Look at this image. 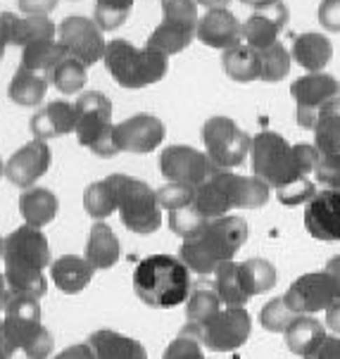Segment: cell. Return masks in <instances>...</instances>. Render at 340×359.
Wrapping results in <instances>:
<instances>
[{"instance_id": "1", "label": "cell", "mask_w": 340, "mask_h": 359, "mask_svg": "<svg viewBox=\"0 0 340 359\" xmlns=\"http://www.w3.org/2000/svg\"><path fill=\"white\" fill-rule=\"evenodd\" d=\"M319 150L305 143H288L276 131H259L252 136L250 164L257 179H262L281 205H307L317 196L312 181L319 164Z\"/></svg>"}, {"instance_id": "2", "label": "cell", "mask_w": 340, "mask_h": 359, "mask_svg": "<svg viewBox=\"0 0 340 359\" xmlns=\"http://www.w3.org/2000/svg\"><path fill=\"white\" fill-rule=\"evenodd\" d=\"M3 262V273L12 295L39 297V300L46 295L48 281L43 276V269L53 264V259L43 231L24 224V226L12 231L10 236H5Z\"/></svg>"}, {"instance_id": "3", "label": "cell", "mask_w": 340, "mask_h": 359, "mask_svg": "<svg viewBox=\"0 0 340 359\" xmlns=\"http://www.w3.org/2000/svg\"><path fill=\"white\" fill-rule=\"evenodd\" d=\"M247 222L236 215L210 219L208 226L193 238H186L179 250V259L198 276H215L219 264L231 262L247 241Z\"/></svg>"}, {"instance_id": "4", "label": "cell", "mask_w": 340, "mask_h": 359, "mask_svg": "<svg viewBox=\"0 0 340 359\" xmlns=\"http://www.w3.org/2000/svg\"><path fill=\"white\" fill-rule=\"evenodd\" d=\"M271 188L257 176H240L226 169H215L205 184L196 188L193 207L205 219H219L231 210H257L269 203Z\"/></svg>"}, {"instance_id": "5", "label": "cell", "mask_w": 340, "mask_h": 359, "mask_svg": "<svg viewBox=\"0 0 340 359\" xmlns=\"http://www.w3.org/2000/svg\"><path fill=\"white\" fill-rule=\"evenodd\" d=\"M133 293L148 307H179L191 295V271L179 257L150 255L138 262L133 269Z\"/></svg>"}, {"instance_id": "6", "label": "cell", "mask_w": 340, "mask_h": 359, "mask_svg": "<svg viewBox=\"0 0 340 359\" xmlns=\"http://www.w3.org/2000/svg\"><path fill=\"white\" fill-rule=\"evenodd\" d=\"M169 57L153 48H136L124 39H114L105 50V69L121 88H145L162 81L169 69Z\"/></svg>"}, {"instance_id": "7", "label": "cell", "mask_w": 340, "mask_h": 359, "mask_svg": "<svg viewBox=\"0 0 340 359\" xmlns=\"http://www.w3.org/2000/svg\"><path fill=\"white\" fill-rule=\"evenodd\" d=\"M117 184L119 217L121 224L133 233H155L162 226V207L157 203V191H153L145 181L133 179L126 174H112Z\"/></svg>"}, {"instance_id": "8", "label": "cell", "mask_w": 340, "mask_h": 359, "mask_svg": "<svg viewBox=\"0 0 340 359\" xmlns=\"http://www.w3.org/2000/svg\"><path fill=\"white\" fill-rule=\"evenodd\" d=\"M203 143L212 167L231 172L250 157L252 136H247L231 117L217 114L203 124Z\"/></svg>"}, {"instance_id": "9", "label": "cell", "mask_w": 340, "mask_h": 359, "mask_svg": "<svg viewBox=\"0 0 340 359\" xmlns=\"http://www.w3.org/2000/svg\"><path fill=\"white\" fill-rule=\"evenodd\" d=\"M198 3L196 0H162V24L150 34L148 48L165 57L186 50L198 32Z\"/></svg>"}, {"instance_id": "10", "label": "cell", "mask_w": 340, "mask_h": 359, "mask_svg": "<svg viewBox=\"0 0 340 359\" xmlns=\"http://www.w3.org/2000/svg\"><path fill=\"white\" fill-rule=\"evenodd\" d=\"M252 331L250 314L245 307H222L208 324L203 326H186L184 336L196 338L203 348L212 352H231L247 343Z\"/></svg>"}, {"instance_id": "11", "label": "cell", "mask_w": 340, "mask_h": 359, "mask_svg": "<svg viewBox=\"0 0 340 359\" xmlns=\"http://www.w3.org/2000/svg\"><path fill=\"white\" fill-rule=\"evenodd\" d=\"M57 41L64 46L67 55L79 60L83 67L100 62L107 50V41L95 20H88V17L81 15L67 17V20L60 22Z\"/></svg>"}, {"instance_id": "12", "label": "cell", "mask_w": 340, "mask_h": 359, "mask_svg": "<svg viewBox=\"0 0 340 359\" xmlns=\"http://www.w3.org/2000/svg\"><path fill=\"white\" fill-rule=\"evenodd\" d=\"M338 93H340V83L336 81V76L326 74V72H317V74H305L295 79L293 86H290V95L295 100L297 124L302 129L312 131L314 124H317L319 109L329 100L338 98Z\"/></svg>"}, {"instance_id": "13", "label": "cell", "mask_w": 340, "mask_h": 359, "mask_svg": "<svg viewBox=\"0 0 340 359\" xmlns=\"http://www.w3.org/2000/svg\"><path fill=\"white\" fill-rule=\"evenodd\" d=\"M3 328L10 345L15 350H27L41 333L46 331L41 321V302L39 297L27 295H12L5 302L3 309Z\"/></svg>"}, {"instance_id": "14", "label": "cell", "mask_w": 340, "mask_h": 359, "mask_svg": "<svg viewBox=\"0 0 340 359\" xmlns=\"http://www.w3.org/2000/svg\"><path fill=\"white\" fill-rule=\"evenodd\" d=\"M283 297L295 314L309 316L317 312H326L338 300V290L326 271H309L302 273L300 278H295Z\"/></svg>"}, {"instance_id": "15", "label": "cell", "mask_w": 340, "mask_h": 359, "mask_svg": "<svg viewBox=\"0 0 340 359\" xmlns=\"http://www.w3.org/2000/svg\"><path fill=\"white\" fill-rule=\"evenodd\" d=\"M160 172L172 184H186L198 188L215 172L210 157L191 145H169L160 155Z\"/></svg>"}, {"instance_id": "16", "label": "cell", "mask_w": 340, "mask_h": 359, "mask_svg": "<svg viewBox=\"0 0 340 359\" xmlns=\"http://www.w3.org/2000/svg\"><path fill=\"white\" fill-rule=\"evenodd\" d=\"M76 141L83 148H93L95 141L112 126V100L100 90H88L74 102Z\"/></svg>"}, {"instance_id": "17", "label": "cell", "mask_w": 340, "mask_h": 359, "mask_svg": "<svg viewBox=\"0 0 340 359\" xmlns=\"http://www.w3.org/2000/svg\"><path fill=\"white\" fill-rule=\"evenodd\" d=\"M50 160H53V153H50V145L46 141H29L27 145H22L15 155L5 162V176L12 186L17 188H34L36 181L43 176L48 169H50Z\"/></svg>"}, {"instance_id": "18", "label": "cell", "mask_w": 340, "mask_h": 359, "mask_svg": "<svg viewBox=\"0 0 340 359\" xmlns=\"http://www.w3.org/2000/svg\"><path fill=\"white\" fill-rule=\"evenodd\" d=\"M305 229L317 241H340V191H317L305 205Z\"/></svg>"}, {"instance_id": "19", "label": "cell", "mask_w": 340, "mask_h": 359, "mask_svg": "<svg viewBox=\"0 0 340 359\" xmlns=\"http://www.w3.org/2000/svg\"><path fill=\"white\" fill-rule=\"evenodd\" d=\"M165 124L155 114H133L117 124V138L121 145V153H153L165 141Z\"/></svg>"}, {"instance_id": "20", "label": "cell", "mask_w": 340, "mask_h": 359, "mask_svg": "<svg viewBox=\"0 0 340 359\" xmlns=\"http://www.w3.org/2000/svg\"><path fill=\"white\" fill-rule=\"evenodd\" d=\"M288 24V5L278 0L269 10L252 12L245 22H243V41L250 46L252 50L262 53L266 48L278 43V36Z\"/></svg>"}, {"instance_id": "21", "label": "cell", "mask_w": 340, "mask_h": 359, "mask_svg": "<svg viewBox=\"0 0 340 359\" xmlns=\"http://www.w3.org/2000/svg\"><path fill=\"white\" fill-rule=\"evenodd\" d=\"M196 36L200 39V43L210 48H219L224 53L229 48L243 43V22H238V17L229 8L208 10L200 17Z\"/></svg>"}, {"instance_id": "22", "label": "cell", "mask_w": 340, "mask_h": 359, "mask_svg": "<svg viewBox=\"0 0 340 359\" xmlns=\"http://www.w3.org/2000/svg\"><path fill=\"white\" fill-rule=\"evenodd\" d=\"M29 129H32L34 138H39V141H50V138L74 133L76 129L74 102H67V100L48 102L41 109H36V114L29 121Z\"/></svg>"}, {"instance_id": "23", "label": "cell", "mask_w": 340, "mask_h": 359, "mask_svg": "<svg viewBox=\"0 0 340 359\" xmlns=\"http://www.w3.org/2000/svg\"><path fill=\"white\" fill-rule=\"evenodd\" d=\"M88 348L93 350L95 359H148L145 348L136 338L124 336L112 328H100L90 333Z\"/></svg>"}, {"instance_id": "24", "label": "cell", "mask_w": 340, "mask_h": 359, "mask_svg": "<svg viewBox=\"0 0 340 359\" xmlns=\"http://www.w3.org/2000/svg\"><path fill=\"white\" fill-rule=\"evenodd\" d=\"M83 257L88 259V264L93 266L95 271H105L112 269L114 264L121 257V245L117 233L102 222H95L90 226L88 241H86V255Z\"/></svg>"}, {"instance_id": "25", "label": "cell", "mask_w": 340, "mask_h": 359, "mask_svg": "<svg viewBox=\"0 0 340 359\" xmlns=\"http://www.w3.org/2000/svg\"><path fill=\"white\" fill-rule=\"evenodd\" d=\"M50 278L62 293H81L86 285L93 281L95 269L88 264L86 257H76V255H62L53 262L50 266Z\"/></svg>"}, {"instance_id": "26", "label": "cell", "mask_w": 340, "mask_h": 359, "mask_svg": "<svg viewBox=\"0 0 340 359\" xmlns=\"http://www.w3.org/2000/svg\"><path fill=\"white\" fill-rule=\"evenodd\" d=\"M290 55H293V62L300 65L302 69H307V74H317V72H324V67L331 62L333 46L324 34L307 32L293 41Z\"/></svg>"}, {"instance_id": "27", "label": "cell", "mask_w": 340, "mask_h": 359, "mask_svg": "<svg viewBox=\"0 0 340 359\" xmlns=\"http://www.w3.org/2000/svg\"><path fill=\"white\" fill-rule=\"evenodd\" d=\"M5 22H8L10 46L27 48L29 43H36V41H53L57 36V27L50 17H17L12 12H5Z\"/></svg>"}, {"instance_id": "28", "label": "cell", "mask_w": 340, "mask_h": 359, "mask_svg": "<svg viewBox=\"0 0 340 359\" xmlns=\"http://www.w3.org/2000/svg\"><path fill=\"white\" fill-rule=\"evenodd\" d=\"M60 212V200L53 191L48 188H27L20 196V215L24 219V224L34 229H43Z\"/></svg>"}, {"instance_id": "29", "label": "cell", "mask_w": 340, "mask_h": 359, "mask_svg": "<svg viewBox=\"0 0 340 359\" xmlns=\"http://www.w3.org/2000/svg\"><path fill=\"white\" fill-rule=\"evenodd\" d=\"M222 69H224V74L238 83H250V81L262 79L259 53L252 50V48L245 43L233 46L222 53Z\"/></svg>"}, {"instance_id": "30", "label": "cell", "mask_w": 340, "mask_h": 359, "mask_svg": "<svg viewBox=\"0 0 340 359\" xmlns=\"http://www.w3.org/2000/svg\"><path fill=\"white\" fill-rule=\"evenodd\" d=\"M326 336H329L326 326L321 324L319 319L302 314V316H297L293 324L288 326V331H285V345H288V350L293 352V355L307 357L319 348V343Z\"/></svg>"}, {"instance_id": "31", "label": "cell", "mask_w": 340, "mask_h": 359, "mask_svg": "<svg viewBox=\"0 0 340 359\" xmlns=\"http://www.w3.org/2000/svg\"><path fill=\"white\" fill-rule=\"evenodd\" d=\"M215 290L219 295L224 307H245L250 295L245 290L240 276V262L231 259L219 264V269L215 271Z\"/></svg>"}, {"instance_id": "32", "label": "cell", "mask_w": 340, "mask_h": 359, "mask_svg": "<svg viewBox=\"0 0 340 359\" xmlns=\"http://www.w3.org/2000/svg\"><path fill=\"white\" fill-rule=\"evenodd\" d=\"M64 57H69L64 50V46L60 41H36L29 43L27 48H22V69L36 72V74H50L55 67L62 62Z\"/></svg>"}, {"instance_id": "33", "label": "cell", "mask_w": 340, "mask_h": 359, "mask_svg": "<svg viewBox=\"0 0 340 359\" xmlns=\"http://www.w3.org/2000/svg\"><path fill=\"white\" fill-rule=\"evenodd\" d=\"M314 148L319 155H329L340 148V95L326 102L317 114L314 124Z\"/></svg>"}, {"instance_id": "34", "label": "cell", "mask_w": 340, "mask_h": 359, "mask_svg": "<svg viewBox=\"0 0 340 359\" xmlns=\"http://www.w3.org/2000/svg\"><path fill=\"white\" fill-rule=\"evenodd\" d=\"M48 83L50 81H48L46 74H36V72L22 69L20 67L10 81L8 95L12 102H17V105H22V107H36L43 102Z\"/></svg>"}, {"instance_id": "35", "label": "cell", "mask_w": 340, "mask_h": 359, "mask_svg": "<svg viewBox=\"0 0 340 359\" xmlns=\"http://www.w3.org/2000/svg\"><path fill=\"white\" fill-rule=\"evenodd\" d=\"M117 207H119V198H117L114 176L95 181V184H90L86 191H83V210L88 212V217L107 219L112 212H117Z\"/></svg>"}, {"instance_id": "36", "label": "cell", "mask_w": 340, "mask_h": 359, "mask_svg": "<svg viewBox=\"0 0 340 359\" xmlns=\"http://www.w3.org/2000/svg\"><path fill=\"white\" fill-rule=\"evenodd\" d=\"M224 305L215 288H196L186 300V326H203Z\"/></svg>"}, {"instance_id": "37", "label": "cell", "mask_w": 340, "mask_h": 359, "mask_svg": "<svg viewBox=\"0 0 340 359\" xmlns=\"http://www.w3.org/2000/svg\"><path fill=\"white\" fill-rule=\"evenodd\" d=\"M240 276H243V283H245V290H247V295H250V300L254 295L266 293V290H271L276 285L274 264L259 257L240 262Z\"/></svg>"}, {"instance_id": "38", "label": "cell", "mask_w": 340, "mask_h": 359, "mask_svg": "<svg viewBox=\"0 0 340 359\" xmlns=\"http://www.w3.org/2000/svg\"><path fill=\"white\" fill-rule=\"evenodd\" d=\"M48 81H50L60 93L74 95L86 86V81H88L86 67L74 57H64L62 62H60L55 69L48 74Z\"/></svg>"}, {"instance_id": "39", "label": "cell", "mask_w": 340, "mask_h": 359, "mask_svg": "<svg viewBox=\"0 0 340 359\" xmlns=\"http://www.w3.org/2000/svg\"><path fill=\"white\" fill-rule=\"evenodd\" d=\"M259 62H262V81L276 83L283 81L290 74V65H293V55L283 48V43H274L271 48L259 53Z\"/></svg>"}, {"instance_id": "40", "label": "cell", "mask_w": 340, "mask_h": 359, "mask_svg": "<svg viewBox=\"0 0 340 359\" xmlns=\"http://www.w3.org/2000/svg\"><path fill=\"white\" fill-rule=\"evenodd\" d=\"M133 10V0H95L93 20L100 32H114L129 20Z\"/></svg>"}, {"instance_id": "41", "label": "cell", "mask_w": 340, "mask_h": 359, "mask_svg": "<svg viewBox=\"0 0 340 359\" xmlns=\"http://www.w3.org/2000/svg\"><path fill=\"white\" fill-rule=\"evenodd\" d=\"M297 316L300 314H295L293 309L288 307L285 297H274V300L266 302L262 307V312H259V324L269 333H285Z\"/></svg>"}, {"instance_id": "42", "label": "cell", "mask_w": 340, "mask_h": 359, "mask_svg": "<svg viewBox=\"0 0 340 359\" xmlns=\"http://www.w3.org/2000/svg\"><path fill=\"white\" fill-rule=\"evenodd\" d=\"M167 222H169V229L174 233H179L181 238H193L198 236L200 231L208 226L210 219H205L196 207H184V210H176V212H167Z\"/></svg>"}, {"instance_id": "43", "label": "cell", "mask_w": 340, "mask_h": 359, "mask_svg": "<svg viewBox=\"0 0 340 359\" xmlns=\"http://www.w3.org/2000/svg\"><path fill=\"white\" fill-rule=\"evenodd\" d=\"M157 203H160L162 212H176L191 207L196 203V188L186 186V184H165L157 191Z\"/></svg>"}, {"instance_id": "44", "label": "cell", "mask_w": 340, "mask_h": 359, "mask_svg": "<svg viewBox=\"0 0 340 359\" xmlns=\"http://www.w3.org/2000/svg\"><path fill=\"white\" fill-rule=\"evenodd\" d=\"M314 179H317L324 188L340 191V148L333 150V153H329V155H321L319 157Z\"/></svg>"}, {"instance_id": "45", "label": "cell", "mask_w": 340, "mask_h": 359, "mask_svg": "<svg viewBox=\"0 0 340 359\" xmlns=\"http://www.w3.org/2000/svg\"><path fill=\"white\" fill-rule=\"evenodd\" d=\"M162 359H210V357H205L203 345H200L196 338L181 333L179 338H174L165 348Z\"/></svg>"}, {"instance_id": "46", "label": "cell", "mask_w": 340, "mask_h": 359, "mask_svg": "<svg viewBox=\"0 0 340 359\" xmlns=\"http://www.w3.org/2000/svg\"><path fill=\"white\" fill-rule=\"evenodd\" d=\"M319 22L326 32L340 34V0H321Z\"/></svg>"}, {"instance_id": "47", "label": "cell", "mask_w": 340, "mask_h": 359, "mask_svg": "<svg viewBox=\"0 0 340 359\" xmlns=\"http://www.w3.org/2000/svg\"><path fill=\"white\" fill-rule=\"evenodd\" d=\"M60 0H17V8L22 10V15L32 17H48L53 10L57 8Z\"/></svg>"}, {"instance_id": "48", "label": "cell", "mask_w": 340, "mask_h": 359, "mask_svg": "<svg viewBox=\"0 0 340 359\" xmlns=\"http://www.w3.org/2000/svg\"><path fill=\"white\" fill-rule=\"evenodd\" d=\"M50 352H53V336L46 328V331L41 333V336L36 338L27 350H24V355H27V359H48L50 357Z\"/></svg>"}, {"instance_id": "49", "label": "cell", "mask_w": 340, "mask_h": 359, "mask_svg": "<svg viewBox=\"0 0 340 359\" xmlns=\"http://www.w3.org/2000/svg\"><path fill=\"white\" fill-rule=\"evenodd\" d=\"M305 359H340V336H326L319 348Z\"/></svg>"}, {"instance_id": "50", "label": "cell", "mask_w": 340, "mask_h": 359, "mask_svg": "<svg viewBox=\"0 0 340 359\" xmlns=\"http://www.w3.org/2000/svg\"><path fill=\"white\" fill-rule=\"evenodd\" d=\"M53 359H95L93 350L88 348V343H79V345H69L62 352H57Z\"/></svg>"}, {"instance_id": "51", "label": "cell", "mask_w": 340, "mask_h": 359, "mask_svg": "<svg viewBox=\"0 0 340 359\" xmlns=\"http://www.w3.org/2000/svg\"><path fill=\"white\" fill-rule=\"evenodd\" d=\"M326 328H329L333 336H340V300H336L326 309Z\"/></svg>"}, {"instance_id": "52", "label": "cell", "mask_w": 340, "mask_h": 359, "mask_svg": "<svg viewBox=\"0 0 340 359\" xmlns=\"http://www.w3.org/2000/svg\"><path fill=\"white\" fill-rule=\"evenodd\" d=\"M326 273L331 276L333 285H336L338 290V300H340V255H336V257H331L329 262H326Z\"/></svg>"}, {"instance_id": "53", "label": "cell", "mask_w": 340, "mask_h": 359, "mask_svg": "<svg viewBox=\"0 0 340 359\" xmlns=\"http://www.w3.org/2000/svg\"><path fill=\"white\" fill-rule=\"evenodd\" d=\"M10 46V36H8V22H5V12H0V60L5 55V48Z\"/></svg>"}, {"instance_id": "54", "label": "cell", "mask_w": 340, "mask_h": 359, "mask_svg": "<svg viewBox=\"0 0 340 359\" xmlns=\"http://www.w3.org/2000/svg\"><path fill=\"white\" fill-rule=\"evenodd\" d=\"M15 348L10 345L8 336H5V328H3V321H0V359H10Z\"/></svg>"}, {"instance_id": "55", "label": "cell", "mask_w": 340, "mask_h": 359, "mask_svg": "<svg viewBox=\"0 0 340 359\" xmlns=\"http://www.w3.org/2000/svg\"><path fill=\"white\" fill-rule=\"evenodd\" d=\"M240 3L250 5V8H252L254 12H262V10H269L271 5H276L278 0H240Z\"/></svg>"}, {"instance_id": "56", "label": "cell", "mask_w": 340, "mask_h": 359, "mask_svg": "<svg viewBox=\"0 0 340 359\" xmlns=\"http://www.w3.org/2000/svg\"><path fill=\"white\" fill-rule=\"evenodd\" d=\"M10 297V290H8V281H5V273H0V314H3L5 309V302H8ZM3 321V319H0Z\"/></svg>"}, {"instance_id": "57", "label": "cell", "mask_w": 340, "mask_h": 359, "mask_svg": "<svg viewBox=\"0 0 340 359\" xmlns=\"http://www.w3.org/2000/svg\"><path fill=\"white\" fill-rule=\"evenodd\" d=\"M198 5H205L208 10H217V8H226L231 0H196Z\"/></svg>"}, {"instance_id": "58", "label": "cell", "mask_w": 340, "mask_h": 359, "mask_svg": "<svg viewBox=\"0 0 340 359\" xmlns=\"http://www.w3.org/2000/svg\"><path fill=\"white\" fill-rule=\"evenodd\" d=\"M3 243H5V238L0 236V257H3Z\"/></svg>"}, {"instance_id": "59", "label": "cell", "mask_w": 340, "mask_h": 359, "mask_svg": "<svg viewBox=\"0 0 340 359\" xmlns=\"http://www.w3.org/2000/svg\"><path fill=\"white\" fill-rule=\"evenodd\" d=\"M5 174V164H3V160H0V176Z\"/></svg>"}]
</instances>
